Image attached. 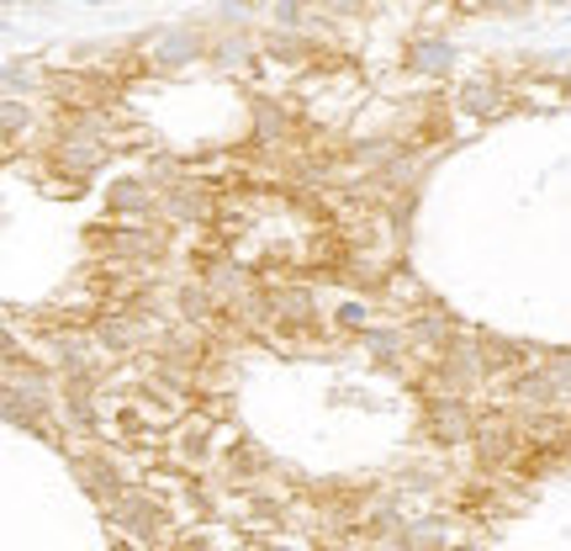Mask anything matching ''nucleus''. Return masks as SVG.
Masks as SVG:
<instances>
[{
    "mask_svg": "<svg viewBox=\"0 0 571 551\" xmlns=\"http://www.w3.org/2000/svg\"><path fill=\"white\" fill-rule=\"evenodd\" d=\"M207 54H212V48L191 27L159 32V37L149 43V64H153V69H181V64H196V59H207Z\"/></svg>",
    "mask_w": 571,
    "mask_h": 551,
    "instance_id": "f257e3e1",
    "label": "nucleus"
},
{
    "mask_svg": "<svg viewBox=\"0 0 571 551\" xmlns=\"http://www.w3.org/2000/svg\"><path fill=\"white\" fill-rule=\"evenodd\" d=\"M54 159H59L69 176H91L95 165L106 159V138H95V133H75V127H64V138L54 144Z\"/></svg>",
    "mask_w": 571,
    "mask_h": 551,
    "instance_id": "f03ea898",
    "label": "nucleus"
},
{
    "mask_svg": "<svg viewBox=\"0 0 571 551\" xmlns=\"http://www.w3.org/2000/svg\"><path fill=\"white\" fill-rule=\"evenodd\" d=\"M408 64L423 69V75H445L455 64V48L445 37H413V43H408Z\"/></svg>",
    "mask_w": 571,
    "mask_h": 551,
    "instance_id": "7ed1b4c3",
    "label": "nucleus"
},
{
    "mask_svg": "<svg viewBox=\"0 0 571 551\" xmlns=\"http://www.w3.org/2000/svg\"><path fill=\"white\" fill-rule=\"evenodd\" d=\"M159 202H164V213L170 217H202L212 207V196L202 191V185H191V181H175L170 191H159Z\"/></svg>",
    "mask_w": 571,
    "mask_h": 551,
    "instance_id": "20e7f679",
    "label": "nucleus"
},
{
    "mask_svg": "<svg viewBox=\"0 0 571 551\" xmlns=\"http://www.w3.org/2000/svg\"><path fill=\"white\" fill-rule=\"evenodd\" d=\"M106 207L112 213H127V217H144V213H153V191L144 181H117L106 191Z\"/></svg>",
    "mask_w": 571,
    "mask_h": 551,
    "instance_id": "39448f33",
    "label": "nucleus"
},
{
    "mask_svg": "<svg viewBox=\"0 0 571 551\" xmlns=\"http://www.w3.org/2000/svg\"><path fill=\"white\" fill-rule=\"evenodd\" d=\"M460 106H466V112H477V117H498V112L509 106V91H503V86H492V80H471V86L460 91Z\"/></svg>",
    "mask_w": 571,
    "mask_h": 551,
    "instance_id": "423d86ee",
    "label": "nucleus"
},
{
    "mask_svg": "<svg viewBox=\"0 0 571 551\" xmlns=\"http://www.w3.org/2000/svg\"><path fill=\"white\" fill-rule=\"evenodd\" d=\"M249 59H254V37H243L239 27L222 32L207 54V64H217V69H239V64H249Z\"/></svg>",
    "mask_w": 571,
    "mask_h": 551,
    "instance_id": "0eeeda50",
    "label": "nucleus"
},
{
    "mask_svg": "<svg viewBox=\"0 0 571 551\" xmlns=\"http://www.w3.org/2000/svg\"><path fill=\"white\" fill-rule=\"evenodd\" d=\"M286 127H292V117H286L281 101H254V138H260V144H281Z\"/></svg>",
    "mask_w": 571,
    "mask_h": 551,
    "instance_id": "6e6552de",
    "label": "nucleus"
},
{
    "mask_svg": "<svg viewBox=\"0 0 571 551\" xmlns=\"http://www.w3.org/2000/svg\"><path fill=\"white\" fill-rule=\"evenodd\" d=\"M260 48H265L275 64H301V59H312V54H318V48H312L307 37H297V32H271Z\"/></svg>",
    "mask_w": 571,
    "mask_h": 551,
    "instance_id": "1a4fd4ad",
    "label": "nucleus"
},
{
    "mask_svg": "<svg viewBox=\"0 0 571 551\" xmlns=\"http://www.w3.org/2000/svg\"><path fill=\"white\" fill-rule=\"evenodd\" d=\"M5 91L16 95V91H37V69H27L22 59H11L5 64Z\"/></svg>",
    "mask_w": 571,
    "mask_h": 551,
    "instance_id": "9d476101",
    "label": "nucleus"
},
{
    "mask_svg": "<svg viewBox=\"0 0 571 551\" xmlns=\"http://www.w3.org/2000/svg\"><path fill=\"white\" fill-rule=\"evenodd\" d=\"M301 16H307V5H301V0H275V22H281V32H297Z\"/></svg>",
    "mask_w": 571,
    "mask_h": 551,
    "instance_id": "9b49d317",
    "label": "nucleus"
},
{
    "mask_svg": "<svg viewBox=\"0 0 571 551\" xmlns=\"http://www.w3.org/2000/svg\"><path fill=\"white\" fill-rule=\"evenodd\" d=\"M22 123H32V112L16 101V95H5V138H16V133H22Z\"/></svg>",
    "mask_w": 571,
    "mask_h": 551,
    "instance_id": "f8f14e48",
    "label": "nucleus"
},
{
    "mask_svg": "<svg viewBox=\"0 0 571 551\" xmlns=\"http://www.w3.org/2000/svg\"><path fill=\"white\" fill-rule=\"evenodd\" d=\"M355 5H365V0H323V11H355Z\"/></svg>",
    "mask_w": 571,
    "mask_h": 551,
    "instance_id": "ddd939ff",
    "label": "nucleus"
},
{
    "mask_svg": "<svg viewBox=\"0 0 571 551\" xmlns=\"http://www.w3.org/2000/svg\"><path fill=\"white\" fill-rule=\"evenodd\" d=\"M550 5H561V0H550Z\"/></svg>",
    "mask_w": 571,
    "mask_h": 551,
    "instance_id": "4468645a",
    "label": "nucleus"
}]
</instances>
